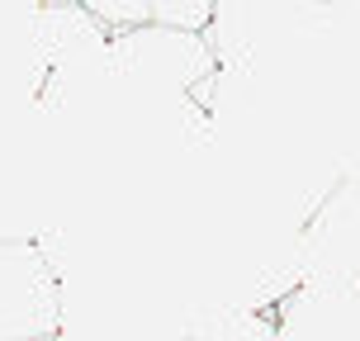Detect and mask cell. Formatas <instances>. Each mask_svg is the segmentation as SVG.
<instances>
[{"label":"cell","instance_id":"3957f363","mask_svg":"<svg viewBox=\"0 0 360 341\" xmlns=\"http://www.w3.org/2000/svg\"><path fill=\"white\" fill-rule=\"evenodd\" d=\"M275 313V341H360V275L318 270L289 289Z\"/></svg>","mask_w":360,"mask_h":341},{"label":"cell","instance_id":"6da1fadb","mask_svg":"<svg viewBox=\"0 0 360 341\" xmlns=\"http://www.w3.org/2000/svg\"><path fill=\"white\" fill-rule=\"evenodd\" d=\"M332 0H214L209 48L228 81H252L270 53L327 29Z\"/></svg>","mask_w":360,"mask_h":341},{"label":"cell","instance_id":"7a4b0ae2","mask_svg":"<svg viewBox=\"0 0 360 341\" xmlns=\"http://www.w3.org/2000/svg\"><path fill=\"white\" fill-rule=\"evenodd\" d=\"M214 72H218V57L209 48V34L171 29V24H157V19H147L138 29H124V34H109V81L171 90V95L185 100Z\"/></svg>","mask_w":360,"mask_h":341},{"label":"cell","instance_id":"277c9868","mask_svg":"<svg viewBox=\"0 0 360 341\" xmlns=\"http://www.w3.org/2000/svg\"><path fill=\"white\" fill-rule=\"evenodd\" d=\"M95 24H105L109 34H124L152 19V0H76Z\"/></svg>","mask_w":360,"mask_h":341}]
</instances>
